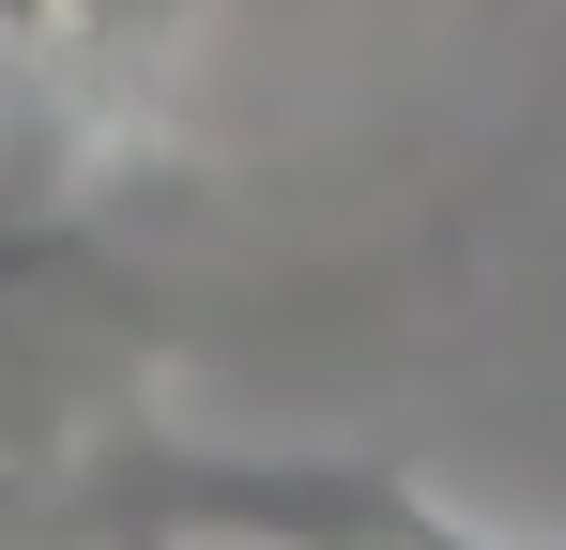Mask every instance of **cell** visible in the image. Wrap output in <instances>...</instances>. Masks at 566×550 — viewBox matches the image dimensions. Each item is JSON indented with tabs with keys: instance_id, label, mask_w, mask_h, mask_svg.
I'll list each match as a JSON object with an SVG mask.
<instances>
[{
	"instance_id": "6da1fadb",
	"label": "cell",
	"mask_w": 566,
	"mask_h": 550,
	"mask_svg": "<svg viewBox=\"0 0 566 550\" xmlns=\"http://www.w3.org/2000/svg\"><path fill=\"white\" fill-rule=\"evenodd\" d=\"M169 290L77 214V183H0V458L77 489V458L154 413Z\"/></svg>"
},
{
	"instance_id": "7a4b0ae2",
	"label": "cell",
	"mask_w": 566,
	"mask_h": 550,
	"mask_svg": "<svg viewBox=\"0 0 566 550\" xmlns=\"http://www.w3.org/2000/svg\"><path fill=\"white\" fill-rule=\"evenodd\" d=\"M62 520H169L199 550H536L490 536L474 505H444L413 458L368 444H199V429H123L77 458Z\"/></svg>"
},
{
	"instance_id": "3957f363",
	"label": "cell",
	"mask_w": 566,
	"mask_h": 550,
	"mask_svg": "<svg viewBox=\"0 0 566 550\" xmlns=\"http://www.w3.org/2000/svg\"><path fill=\"white\" fill-rule=\"evenodd\" d=\"M46 520H62V489H46V474H15V458H0V550H46Z\"/></svg>"
},
{
	"instance_id": "277c9868",
	"label": "cell",
	"mask_w": 566,
	"mask_h": 550,
	"mask_svg": "<svg viewBox=\"0 0 566 550\" xmlns=\"http://www.w3.org/2000/svg\"><path fill=\"white\" fill-rule=\"evenodd\" d=\"M93 550H199V536H169V520H77Z\"/></svg>"
}]
</instances>
